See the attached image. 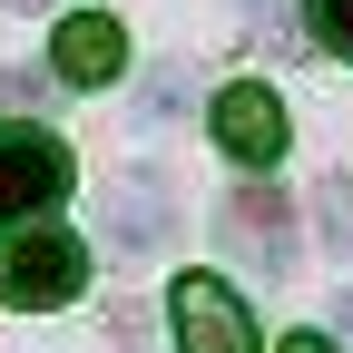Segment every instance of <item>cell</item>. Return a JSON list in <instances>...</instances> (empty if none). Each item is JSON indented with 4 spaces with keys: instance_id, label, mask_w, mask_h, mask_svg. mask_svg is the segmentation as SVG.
Returning a JSON list of instances; mask_svg holds the SVG:
<instances>
[{
    "instance_id": "cell-13",
    "label": "cell",
    "mask_w": 353,
    "mask_h": 353,
    "mask_svg": "<svg viewBox=\"0 0 353 353\" xmlns=\"http://www.w3.org/2000/svg\"><path fill=\"white\" fill-rule=\"evenodd\" d=\"M0 10H50V0H0Z\"/></svg>"
},
{
    "instance_id": "cell-3",
    "label": "cell",
    "mask_w": 353,
    "mask_h": 353,
    "mask_svg": "<svg viewBox=\"0 0 353 353\" xmlns=\"http://www.w3.org/2000/svg\"><path fill=\"white\" fill-rule=\"evenodd\" d=\"M69 176H79V157H69L59 128H0V226L50 216L69 196Z\"/></svg>"
},
{
    "instance_id": "cell-7",
    "label": "cell",
    "mask_w": 353,
    "mask_h": 353,
    "mask_svg": "<svg viewBox=\"0 0 353 353\" xmlns=\"http://www.w3.org/2000/svg\"><path fill=\"white\" fill-rule=\"evenodd\" d=\"M167 236V206H157V187L138 176V187H128V216H118V245H157Z\"/></svg>"
},
{
    "instance_id": "cell-5",
    "label": "cell",
    "mask_w": 353,
    "mask_h": 353,
    "mask_svg": "<svg viewBox=\"0 0 353 353\" xmlns=\"http://www.w3.org/2000/svg\"><path fill=\"white\" fill-rule=\"evenodd\" d=\"M216 148H226L236 167H275L285 157V138H294V128H285V99H275V88H265V79H236V88H216Z\"/></svg>"
},
{
    "instance_id": "cell-8",
    "label": "cell",
    "mask_w": 353,
    "mask_h": 353,
    "mask_svg": "<svg viewBox=\"0 0 353 353\" xmlns=\"http://www.w3.org/2000/svg\"><path fill=\"white\" fill-rule=\"evenodd\" d=\"M304 30H314V50L353 59V0H304Z\"/></svg>"
},
{
    "instance_id": "cell-9",
    "label": "cell",
    "mask_w": 353,
    "mask_h": 353,
    "mask_svg": "<svg viewBox=\"0 0 353 353\" xmlns=\"http://www.w3.org/2000/svg\"><path fill=\"white\" fill-rule=\"evenodd\" d=\"M50 88H69V79H59V69H0V108L20 118V108H39V99H50Z\"/></svg>"
},
{
    "instance_id": "cell-1",
    "label": "cell",
    "mask_w": 353,
    "mask_h": 353,
    "mask_svg": "<svg viewBox=\"0 0 353 353\" xmlns=\"http://www.w3.org/2000/svg\"><path fill=\"white\" fill-rule=\"evenodd\" d=\"M88 285V245L69 226H50V216H20V226H0V294L30 304V314H50V304H69Z\"/></svg>"
},
{
    "instance_id": "cell-11",
    "label": "cell",
    "mask_w": 353,
    "mask_h": 353,
    "mask_svg": "<svg viewBox=\"0 0 353 353\" xmlns=\"http://www.w3.org/2000/svg\"><path fill=\"white\" fill-rule=\"evenodd\" d=\"M334 343L353 353V285H334Z\"/></svg>"
},
{
    "instance_id": "cell-12",
    "label": "cell",
    "mask_w": 353,
    "mask_h": 353,
    "mask_svg": "<svg viewBox=\"0 0 353 353\" xmlns=\"http://www.w3.org/2000/svg\"><path fill=\"white\" fill-rule=\"evenodd\" d=\"M275 353H334V334H285Z\"/></svg>"
},
{
    "instance_id": "cell-6",
    "label": "cell",
    "mask_w": 353,
    "mask_h": 353,
    "mask_svg": "<svg viewBox=\"0 0 353 353\" xmlns=\"http://www.w3.org/2000/svg\"><path fill=\"white\" fill-rule=\"evenodd\" d=\"M50 69H59L69 88H108V79H128V30H118L108 10H69L59 39H50Z\"/></svg>"
},
{
    "instance_id": "cell-2",
    "label": "cell",
    "mask_w": 353,
    "mask_h": 353,
    "mask_svg": "<svg viewBox=\"0 0 353 353\" xmlns=\"http://www.w3.org/2000/svg\"><path fill=\"white\" fill-rule=\"evenodd\" d=\"M216 236H226V255L255 265L265 285L294 275V196L275 187V167H265V187H236L226 206H216Z\"/></svg>"
},
{
    "instance_id": "cell-10",
    "label": "cell",
    "mask_w": 353,
    "mask_h": 353,
    "mask_svg": "<svg viewBox=\"0 0 353 353\" xmlns=\"http://www.w3.org/2000/svg\"><path fill=\"white\" fill-rule=\"evenodd\" d=\"M314 206H324V245H334V255H353V187L334 176V187H324Z\"/></svg>"
},
{
    "instance_id": "cell-4",
    "label": "cell",
    "mask_w": 353,
    "mask_h": 353,
    "mask_svg": "<svg viewBox=\"0 0 353 353\" xmlns=\"http://www.w3.org/2000/svg\"><path fill=\"white\" fill-rule=\"evenodd\" d=\"M167 324H176V353H265L255 343V314L226 275H176L167 294Z\"/></svg>"
}]
</instances>
